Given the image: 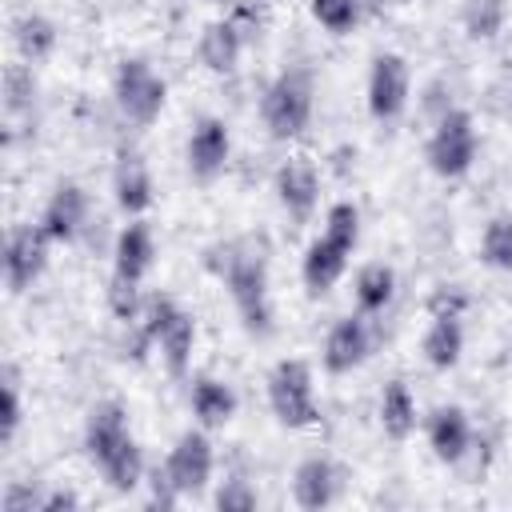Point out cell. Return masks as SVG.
<instances>
[{
  "mask_svg": "<svg viewBox=\"0 0 512 512\" xmlns=\"http://www.w3.org/2000/svg\"><path fill=\"white\" fill-rule=\"evenodd\" d=\"M196 52H200V64H204L208 72H216V76L232 72L236 60H240V52H244V28H240V20H236V16L212 20V24L200 32Z\"/></svg>",
  "mask_w": 512,
  "mask_h": 512,
  "instance_id": "19",
  "label": "cell"
},
{
  "mask_svg": "<svg viewBox=\"0 0 512 512\" xmlns=\"http://www.w3.org/2000/svg\"><path fill=\"white\" fill-rule=\"evenodd\" d=\"M312 108H316V84L308 68H284L260 100V120L268 128L272 140H296L304 136V128L312 124Z\"/></svg>",
  "mask_w": 512,
  "mask_h": 512,
  "instance_id": "2",
  "label": "cell"
},
{
  "mask_svg": "<svg viewBox=\"0 0 512 512\" xmlns=\"http://www.w3.org/2000/svg\"><path fill=\"white\" fill-rule=\"evenodd\" d=\"M504 12H500V0H472L468 12H464V24H468V36H492L500 28Z\"/></svg>",
  "mask_w": 512,
  "mask_h": 512,
  "instance_id": "32",
  "label": "cell"
},
{
  "mask_svg": "<svg viewBox=\"0 0 512 512\" xmlns=\"http://www.w3.org/2000/svg\"><path fill=\"white\" fill-rule=\"evenodd\" d=\"M88 220V192L76 180H64L52 188L40 212V228L52 236V244H72Z\"/></svg>",
  "mask_w": 512,
  "mask_h": 512,
  "instance_id": "14",
  "label": "cell"
},
{
  "mask_svg": "<svg viewBox=\"0 0 512 512\" xmlns=\"http://www.w3.org/2000/svg\"><path fill=\"white\" fill-rule=\"evenodd\" d=\"M408 96H412L408 60H404L400 52H380V56H372V64H368V88H364V100H368L372 120H380V124L400 120L404 108H408Z\"/></svg>",
  "mask_w": 512,
  "mask_h": 512,
  "instance_id": "7",
  "label": "cell"
},
{
  "mask_svg": "<svg viewBox=\"0 0 512 512\" xmlns=\"http://www.w3.org/2000/svg\"><path fill=\"white\" fill-rule=\"evenodd\" d=\"M420 352L428 360V368L436 372H448L460 364L464 356V324L460 316H448V312H436L424 328V340H420Z\"/></svg>",
  "mask_w": 512,
  "mask_h": 512,
  "instance_id": "20",
  "label": "cell"
},
{
  "mask_svg": "<svg viewBox=\"0 0 512 512\" xmlns=\"http://www.w3.org/2000/svg\"><path fill=\"white\" fill-rule=\"evenodd\" d=\"M340 480H344V472L328 456H304L292 472V500L304 512H320L340 496Z\"/></svg>",
  "mask_w": 512,
  "mask_h": 512,
  "instance_id": "15",
  "label": "cell"
},
{
  "mask_svg": "<svg viewBox=\"0 0 512 512\" xmlns=\"http://www.w3.org/2000/svg\"><path fill=\"white\" fill-rule=\"evenodd\" d=\"M268 408L284 428H312L320 420L316 408V384H312V368L300 356H284L268 368Z\"/></svg>",
  "mask_w": 512,
  "mask_h": 512,
  "instance_id": "3",
  "label": "cell"
},
{
  "mask_svg": "<svg viewBox=\"0 0 512 512\" xmlns=\"http://www.w3.org/2000/svg\"><path fill=\"white\" fill-rule=\"evenodd\" d=\"M380 428L388 440H408L416 432V396L408 388V380H388L380 392Z\"/></svg>",
  "mask_w": 512,
  "mask_h": 512,
  "instance_id": "22",
  "label": "cell"
},
{
  "mask_svg": "<svg viewBox=\"0 0 512 512\" xmlns=\"http://www.w3.org/2000/svg\"><path fill=\"white\" fill-rule=\"evenodd\" d=\"M216 276L224 280L232 308L248 336L272 332V288H268V256L252 240H232L220 248Z\"/></svg>",
  "mask_w": 512,
  "mask_h": 512,
  "instance_id": "1",
  "label": "cell"
},
{
  "mask_svg": "<svg viewBox=\"0 0 512 512\" xmlns=\"http://www.w3.org/2000/svg\"><path fill=\"white\" fill-rule=\"evenodd\" d=\"M368 352H372V328H368V316L360 312V316H344L328 328L320 360H324V372L348 376L368 360Z\"/></svg>",
  "mask_w": 512,
  "mask_h": 512,
  "instance_id": "10",
  "label": "cell"
},
{
  "mask_svg": "<svg viewBox=\"0 0 512 512\" xmlns=\"http://www.w3.org/2000/svg\"><path fill=\"white\" fill-rule=\"evenodd\" d=\"M256 504H260L256 488H252L248 480H240V476L224 480L220 492H216V508H220V512H252Z\"/></svg>",
  "mask_w": 512,
  "mask_h": 512,
  "instance_id": "31",
  "label": "cell"
},
{
  "mask_svg": "<svg viewBox=\"0 0 512 512\" xmlns=\"http://www.w3.org/2000/svg\"><path fill=\"white\" fill-rule=\"evenodd\" d=\"M476 148H480V140H476L472 116L464 108H452V112H444L436 120V128H432V136L424 144V160L440 180H460V176L472 172Z\"/></svg>",
  "mask_w": 512,
  "mask_h": 512,
  "instance_id": "4",
  "label": "cell"
},
{
  "mask_svg": "<svg viewBox=\"0 0 512 512\" xmlns=\"http://www.w3.org/2000/svg\"><path fill=\"white\" fill-rule=\"evenodd\" d=\"M216 472V452L204 428H188L176 436V444L164 456V476L180 496H200Z\"/></svg>",
  "mask_w": 512,
  "mask_h": 512,
  "instance_id": "8",
  "label": "cell"
},
{
  "mask_svg": "<svg viewBox=\"0 0 512 512\" xmlns=\"http://www.w3.org/2000/svg\"><path fill=\"white\" fill-rule=\"evenodd\" d=\"M112 196H116V208L128 220H136V216H144L152 208V200H156L152 172L136 152H120V160L112 168Z\"/></svg>",
  "mask_w": 512,
  "mask_h": 512,
  "instance_id": "17",
  "label": "cell"
},
{
  "mask_svg": "<svg viewBox=\"0 0 512 512\" xmlns=\"http://www.w3.org/2000/svg\"><path fill=\"white\" fill-rule=\"evenodd\" d=\"M480 264L492 272H512V216L496 212L480 232Z\"/></svg>",
  "mask_w": 512,
  "mask_h": 512,
  "instance_id": "26",
  "label": "cell"
},
{
  "mask_svg": "<svg viewBox=\"0 0 512 512\" xmlns=\"http://www.w3.org/2000/svg\"><path fill=\"white\" fill-rule=\"evenodd\" d=\"M60 508H80V496L68 492V488H56V492H48L40 500V512H60Z\"/></svg>",
  "mask_w": 512,
  "mask_h": 512,
  "instance_id": "33",
  "label": "cell"
},
{
  "mask_svg": "<svg viewBox=\"0 0 512 512\" xmlns=\"http://www.w3.org/2000/svg\"><path fill=\"white\" fill-rule=\"evenodd\" d=\"M324 236L340 248H356L360 244V208L352 200H336L328 212H324Z\"/></svg>",
  "mask_w": 512,
  "mask_h": 512,
  "instance_id": "27",
  "label": "cell"
},
{
  "mask_svg": "<svg viewBox=\"0 0 512 512\" xmlns=\"http://www.w3.org/2000/svg\"><path fill=\"white\" fill-rule=\"evenodd\" d=\"M12 44H16L20 60L40 64V60H48L52 48H56V24H52L48 16H40V12H24V16H16V24H12Z\"/></svg>",
  "mask_w": 512,
  "mask_h": 512,
  "instance_id": "24",
  "label": "cell"
},
{
  "mask_svg": "<svg viewBox=\"0 0 512 512\" xmlns=\"http://www.w3.org/2000/svg\"><path fill=\"white\" fill-rule=\"evenodd\" d=\"M348 248H340V244H332L324 232L304 248V260H300V280H304V288H308V296H328L336 284H340V276H344V268H348Z\"/></svg>",
  "mask_w": 512,
  "mask_h": 512,
  "instance_id": "18",
  "label": "cell"
},
{
  "mask_svg": "<svg viewBox=\"0 0 512 512\" xmlns=\"http://www.w3.org/2000/svg\"><path fill=\"white\" fill-rule=\"evenodd\" d=\"M100 468V476H104V484L112 488V492H136L140 484H144V452H140V444H136V436L124 444V448H116L104 464H96Z\"/></svg>",
  "mask_w": 512,
  "mask_h": 512,
  "instance_id": "25",
  "label": "cell"
},
{
  "mask_svg": "<svg viewBox=\"0 0 512 512\" xmlns=\"http://www.w3.org/2000/svg\"><path fill=\"white\" fill-rule=\"evenodd\" d=\"M308 8H312V20L332 36H348L356 28V20H360V4L356 0H312Z\"/></svg>",
  "mask_w": 512,
  "mask_h": 512,
  "instance_id": "29",
  "label": "cell"
},
{
  "mask_svg": "<svg viewBox=\"0 0 512 512\" xmlns=\"http://www.w3.org/2000/svg\"><path fill=\"white\" fill-rule=\"evenodd\" d=\"M188 400H192V416L200 428H224L240 408V396L232 392V384H224L216 376H196Z\"/></svg>",
  "mask_w": 512,
  "mask_h": 512,
  "instance_id": "21",
  "label": "cell"
},
{
  "mask_svg": "<svg viewBox=\"0 0 512 512\" xmlns=\"http://www.w3.org/2000/svg\"><path fill=\"white\" fill-rule=\"evenodd\" d=\"M32 96H36L32 64H28V60L8 64V72H4V108H8V112H20V108L32 104Z\"/></svg>",
  "mask_w": 512,
  "mask_h": 512,
  "instance_id": "30",
  "label": "cell"
},
{
  "mask_svg": "<svg viewBox=\"0 0 512 512\" xmlns=\"http://www.w3.org/2000/svg\"><path fill=\"white\" fill-rule=\"evenodd\" d=\"M352 296H356V308H360L364 316H380V312L392 304V296H396V272H392V264H380V260L364 264V268L356 272Z\"/></svg>",
  "mask_w": 512,
  "mask_h": 512,
  "instance_id": "23",
  "label": "cell"
},
{
  "mask_svg": "<svg viewBox=\"0 0 512 512\" xmlns=\"http://www.w3.org/2000/svg\"><path fill=\"white\" fill-rule=\"evenodd\" d=\"M112 96H116V108L128 124L136 128H148L160 112H164V100H168V84L164 76L148 64V60H120L116 76H112Z\"/></svg>",
  "mask_w": 512,
  "mask_h": 512,
  "instance_id": "5",
  "label": "cell"
},
{
  "mask_svg": "<svg viewBox=\"0 0 512 512\" xmlns=\"http://www.w3.org/2000/svg\"><path fill=\"white\" fill-rule=\"evenodd\" d=\"M128 440H132V428H128V408L120 400H100V404L88 408V420H84V452H88L92 464H104Z\"/></svg>",
  "mask_w": 512,
  "mask_h": 512,
  "instance_id": "12",
  "label": "cell"
},
{
  "mask_svg": "<svg viewBox=\"0 0 512 512\" xmlns=\"http://www.w3.org/2000/svg\"><path fill=\"white\" fill-rule=\"evenodd\" d=\"M152 264H156V236H152V224L136 216V220H128L116 232V244H112V280L144 284V276L152 272Z\"/></svg>",
  "mask_w": 512,
  "mask_h": 512,
  "instance_id": "11",
  "label": "cell"
},
{
  "mask_svg": "<svg viewBox=\"0 0 512 512\" xmlns=\"http://www.w3.org/2000/svg\"><path fill=\"white\" fill-rule=\"evenodd\" d=\"M228 156H232L228 124L220 116H200L188 132V172H192V180H200V184L216 180L228 168Z\"/></svg>",
  "mask_w": 512,
  "mask_h": 512,
  "instance_id": "9",
  "label": "cell"
},
{
  "mask_svg": "<svg viewBox=\"0 0 512 512\" xmlns=\"http://www.w3.org/2000/svg\"><path fill=\"white\" fill-rule=\"evenodd\" d=\"M48 252H52V236L36 224H16L4 240V288L12 296H24L48 268Z\"/></svg>",
  "mask_w": 512,
  "mask_h": 512,
  "instance_id": "6",
  "label": "cell"
},
{
  "mask_svg": "<svg viewBox=\"0 0 512 512\" xmlns=\"http://www.w3.org/2000/svg\"><path fill=\"white\" fill-rule=\"evenodd\" d=\"M0 396H4V408H0V444L8 448L24 424V400H20V380H16V368L8 364L4 376H0Z\"/></svg>",
  "mask_w": 512,
  "mask_h": 512,
  "instance_id": "28",
  "label": "cell"
},
{
  "mask_svg": "<svg viewBox=\"0 0 512 512\" xmlns=\"http://www.w3.org/2000/svg\"><path fill=\"white\" fill-rule=\"evenodd\" d=\"M272 188H276L280 208H284L296 224H304V220L316 212V200H320V172H316L308 160L296 156V160H284V164L276 168Z\"/></svg>",
  "mask_w": 512,
  "mask_h": 512,
  "instance_id": "13",
  "label": "cell"
},
{
  "mask_svg": "<svg viewBox=\"0 0 512 512\" xmlns=\"http://www.w3.org/2000/svg\"><path fill=\"white\" fill-rule=\"evenodd\" d=\"M424 432H428L432 456L444 460V464L464 460L468 448H472V420H468V412H464L460 404H440V408L428 416Z\"/></svg>",
  "mask_w": 512,
  "mask_h": 512,
  "instance_id": "16",
  "label": "cell"
}]
</instances>
